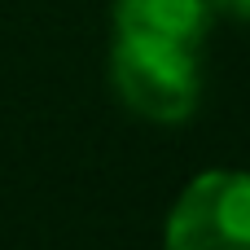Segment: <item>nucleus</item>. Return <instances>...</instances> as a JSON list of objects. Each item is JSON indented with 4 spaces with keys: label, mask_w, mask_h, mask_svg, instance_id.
Here are the masks:
<instances>
[{
    "label": "nucleus",
    "mask_w": 250,
    "mask_h": 250,
    "mask_svg": "<svg viewBox=\"0 0 250 250\" xmlns=\"http://www.w3.org/2000/svg\"><path fill=\"white\" fill-rule=\"evenodd\" d=\"M110 83L136 119L176 127V123L193 119V110L202 101L198 48L167 44V40H141V35H114Z\"/></svg>",
    "instance_id": "obj_1"
},
{
    "label": "nucleus",
    "mask_w": 250,
    "mask_h": 250,
    "mask_svg": "<svg viewBox=\"0 0 250 250\" xmlns=\"http://www.w3.org/2000/svg\"><path fill=\"white\" fill-rule=\"evenodd\" d=\"M163 250H250V171H198L167 211Z\"/></svg>",
    "instance_id": "obj_2"
},
{
    "label": "nucleus",
    "mask_w": 250,
    "mask_h": 250,
    "mask_svg": "<svg viewBox=\"0 0 250 250\" xmlns=\"http://www.w3.org/2000/svg\"><path fill=\"white\" fill-rule=\"evenodd\" d=\"M211 0H114V35L198 48L211 31Z\"/></svg>",
    "instance_id": "obj_3"
},
{
    "label": "nucleus",
    "mask_w": 250,
    "mask_h": 250,
    "mask_svg": "<svg viewBox=\"0 0 250 250\" xmlns=\"http://www.w3.org/2000/svg\"><path fill=\"white\" fill-rule=\"evenodd\" d=\"M211 9H215V13H229V18L250 22V0H211Z\"/></svg>",
    "instance_id": "obj_4"
}]
</instances>
